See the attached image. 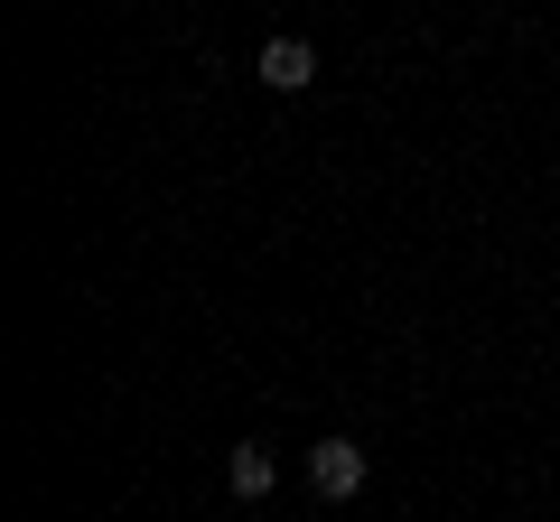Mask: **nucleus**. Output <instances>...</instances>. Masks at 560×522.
Instances as JSON below:
<instances>
[{"label":"nucleus","instance_id":"nucleus-1","mask_svg":"<svg viewBox=\"0 0 560 522\" xmlns=\"http://www.w3.org/2000/svg\"><path fill=\"white\" fill-rule=\"evenodd\" d=\"M364 476H374V458H364L355 439H318V448H308V495H318V503H355Z\"/></svg>","mask_w":560,"mask_h":522},{"label":"nucleus","instance_id":"nucleus-2","mask_svg":"<svg viewBox=\"0 0 560 522\" xmlns=\"http://www.w3.org/2000/svg\"><path fill=\"white\" fill-rule=\"evenodd\" d=\"M253 75L271 84V94H308V84H318V47H308V38H271L253 57Z\"/></svg>","mask_w":560,"mask_h":522},{"label":"nucleus","instance_id":"nucleus-3","mask_svg":"<svg viewBox=\"0 0 560 522\" xmlns=\"http://www.w3.org/2000/svg\"><path fill=\"white\" fill-rule=\"evenodd\" d=\"M224 485H234L243 503H261V495H271V485H280V458H271V448H261V439H243L234 458H224Z\"/></svg>","mask_w":560,"mask_h":522}]
</instances>
